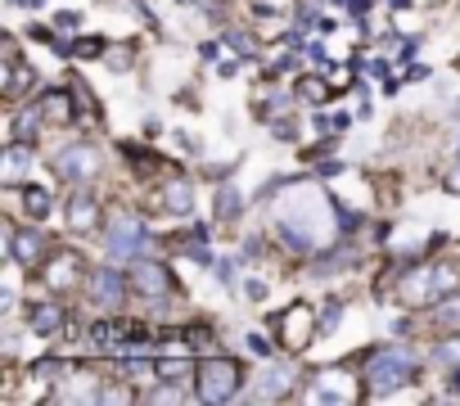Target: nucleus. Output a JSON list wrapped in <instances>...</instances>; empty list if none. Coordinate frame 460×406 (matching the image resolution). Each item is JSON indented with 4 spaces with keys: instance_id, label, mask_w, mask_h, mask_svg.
<instances>
[{
    "instance_id": "nucleus-33",
    "label": "nucleus",
    "mask_w": 460,
    "mask_h": 406,
    "mask_svg": "<svg viewBox=\"0 0 460 406\" xmlns=\"http://www.w3.org/2000/svg\"><path fill=\"white\" fill-rule=\"evenodd\" d=\"M154 402H181V393L176 388H158V393H149Z\"/></svg>"
},
{
    "instance_id": "nucleus-22",
    "label": "nucleus",
    "mask_w": 460,
    "mask_h": 406,
    "mask_svg": "<svg viewBox=\"0 0 460 406\" xmlns=\"http://www.w3.org/2000/svg\"><path fill=\"white\" fill-rule=\"evenodd\" d=\"M41 118H46L41 104H37V109H23V113H19V127H14V140H32V131L41 127Z\"/></svg>"
},
{
    "instance_id": "nucleus-29",
    "label": "nucleus",
    "mask_w": 460,
    "mask_h": 406,
    "mask_svg": "<svg viewBox=\"0 0 460 406\" xmlns=\"http://www.w3.org/2000/svg\"><path fill=\"white\" fill-rule=\"evenodd\" d=\"M100 50H104L100 41H82V46H73V55H82V59H95Z\"/></svg>"
},
{
    "instance_id": "nucleus-5",
    "label": "nucleus",
    "mask_w": 460,
    "mask_h": 406,
    "mask_svg": "<svg viewBox=\"0 0 460 406\" xmlns=\"http://www.w3.org/2000/svg\"><path fill=\"white\" fill-rule=\"evenodd\" d=\"M55 172H59L68 185H91V181L100 176V149H95V145H68V149H59Z\"/></svg>"
},
{
    "instance_id": "nucleus-2",
    "label": "nucleus",
    "mask_w": 460,
    "mask_h": 406,
    "mask_svg": "<svg viewBox=\"0 0 460 406\" xmlns=\"http://www.w3.org/2000/svg\"><path fill=\"white\" fill-rule=\"evenodd\" d=\"M415 370H420L415 352H411V348H402V343H388V348H375V352L366 357L361 379H366V388H370L375 397H384V393H393V388L411 384V379H415Z\"/></svg>"
},
{
    "instance_id": "nucleus-35",
    "label": "nucleus",
    "mask_w": 460,
    "mask_h": 406,
    "mask_svg": "<svg viewBox=\"0 0 460 406\" xmlns=\"http://www.w3.org/2000/svg\"><path fill=\"white\" fill-rule=\"evenodd\" d=\"M451 393H460V370H456V375H451Z\"/></svg>"
},
{
    "instance_id": "nucleus-28",
    "label": "nucleus",
    "mask_w": 460,
    "mask_h": 406,
    "mask_svg": "<svg viewBox=\"0 0 460 406\" xmlns=\"http://www.w3.org/2000/svg\"><path fill=\"white\" fill-rule=\"evenodd\" d=\"M244 343H249V352H258V357H271V343H267L262 334H249Z\"/></svg>"
},
{
    "instance_id": "nucleus-17",
    "label": "nucleus",
    "mask_w": 460,
    "mask_h": 406,
    "mask_svg": "<svg viewBox=\"0 0 460 406\" xmlns=\"http://www.w3.org/2000/svg\"><path fill=\"white\" fill-rule=\"evenodd\" d=\"M73 91H77V86H73ZM73 91H50V95L41 100V113L55 118V122H68V118H73Z\"/></svg>"
},
{
    "instance_id": "nucleus-26",
    "label": "nucleus",
    "mask_w": 460,
    "mask_h": 406,
    "mask_svg": "<svg viewBox=\"0 0 460 406\" xmlns=\"http://www.w3.org/2000/svg\"><path fill=\"white\" fill-rule=\"evenodd\" d=\"M438 361H447V366H460V339H451V343H442L438 352H433Z\"/></svg>"
},
{
    "instance_id": "nucleus-34",
    "label": "nucleus",
    "mask_w": 460,
    "mask_h": 406,
    "mask_svg": "<svg viewBox=\"0 0 460 406\" xmlns=\"http://www.w3.org/2000/svg\"><path fill=\"white\" fill-rule=\"evenodd\" d=\"M447 190H456V194H460V167H456V172L447 176Z\"/></svg>"
},
{
    "instance_id": "nucleus-23",
    "label": "nucleus",
    "mask_w": 460,
    "mask_h": 406,
    "mask_svg": "<svg viewBox=\"0 0 460 406\" xmlns=\"http://www.w3.org/2000/svg\"><path fill=\"white\" fill-rule=\"evenodd\" d=\"M298 95H303L307 104H321V100L330 95V86H325V82H316V77H303V82H298Z\"/></svg>"
},
{
    "instance_id": "nucleus-3",
    "label": "nucleus",
    "mask_w": 460,
    "mask_h": 406,
    "mask_svg": "<svg viewBox=\"0 0 460 406\" xmlns=\"http://www.w3.org/2000/svg\"><path fill=\"white\" fill-rule=\"evenodd\" d=\"M199 397L203 402H230L240 393V361H230V357H212L199 366Z\"/></svg>"
},
{
    "instance_id": "nucleus-31",
    "label": "nucleus",
    "mask_w": 460,
    "mask_h": 406,
    "mask_svg": "<svg viewBox=\"0 0 460 406\" xmlns=\"http://www.w3.org/2000/svg\"><path fill=\"white\" fill-rule=\"evenodd\" d=\"M77 23H82V14H59V28L64 32H77Z\"/></svg>"
},
{
    "instance_id": "nucleus-21",
    "label": "nucleus",
    "mask_w": 460,
    "mask_h": 406,
    "mask_svg": "<svg viewBox=\"0 0 460 406\" xmlns=\"http://www.w3.org/2000/svg\"><path fill=\"white\" fill-rule=\"evenodd\" d=\"M23 208H28V217L41 222V217L50 213V194H46L41 185H28V190H23Z\"/></svg>"
},
{
    "instance_id": "nucleus-10",
    "label": "nucleus",
    "mask_w": 460,
    "mask_h": 406,
    "mask_svg": "<svg viewBox=\"0 0 460 406\" xmlns=\"http://www.w3.org/2000/svg\"><path fill=\"white\" fill-rule=\"evenodd\" d=\"M316 379H321V384L307 393L312 402H352V393H357L343 370H325V375H316Z\"/></svg>"
},
{
    "instance_id": "nucleus-27",
    "label": "nucleus",
    "mask_w": 460,
    "mask_h": 406,
    "mask_svg": "<svg viewBox=\"0 0 460 406\" xmlns=\"http://www.w3.org/2000/svg\"><path fill=\"white\" fill-rule=\"evenodd\" d=\"M271 136H276V140H294V136H298V127H294L289 118H276V122H271Z\"/></svg>"
},
{
    "instance_id": "nucleus-19",
    "label": "nucleus",
    "mask_w": 460,
    "mask_h": 406,
    "mask_svg": "<svg viewBox=\"0 0 460 406\" xmlns=\"http://www.w3.org/2000/svg\"><path fill=\"white\" fill-rule=\"evenodd\" d=\"M433 321L442 325V330H460V298H438V307H433Z\"/></svg>"
},
{
    "instance_id": "nucleus-32",
    "label": "nucleus",
    "mask_w": 460,
    "mask_h": 406,
    "mask_svg": "<svg viewBox=\"0 0 460 406\" xmlns=\"http://www.w3.org/2000/svg\"><path fill=\"white\" fill-rule=\"evenodd\" d=\"M244 294H249V298H267V285H262V280H249Z\"/></svg>"
},
{
    "instance_id": "nucleus-4",
    "label": "nucleus",
    "mask_w": 460,
    "mask_h": 406,
    "mask_svg": "<svg viewBox=\"0 0 460 406\" xmlns=\"http://www.w3.org/2000/svg\"><path fill=\"white\" fill-rule=\"evenodd\" d=\"M456 289V271L451 267H424V271H411L402 280V298L411 303H429V298H447Z\"/></svg>"
},
{
    "instance_id": "nucleus-36",
    "label": "nucleus",
    "mask_w": 460,
    "mask_h": 406,
    "mask_svg": "<svg viewBox=\"0 0 460 406\" xmlns=\"http://www.w3.org/2000/svg\"><path fill=\"white\" fill-rule=\"evenodd\" d=\"M185 5H190V0H185Z\"/></svg>"
},
{
    "instance_id": "nucleus-24",
    "label": "nucleus",
    "mask_w": 460,
    "mask_h": 406,
    "mask_svg": "<svg viewBox=\"0 0 460 406\" xmlns=\"http://www.w3.org/2000/svg\"><path fill=\"white\" fill-rule=\"evenodd\" d=\"M158 379H167V384H185V379H190V366H185V361H158Z\"/></svg>"
},
{
    "instance_id": "nucleus-20",
    "label": "nucleus",
    "mask_w": 460,
    "mask_h": 406,
    "mask_svg": "<svg viewBox=\"0 0 460 406\" xmlns=\"http://www.w3.org/2000/svg\"><path fill=\"white\" fill-rule=\"evenodd\" d=\"M235 217H240V194L230 185H221L217 190V222H235Z\"/></svg>"
},
{
    "instance_id": "nucleus-16",
    "label": "nucleus",
    "mask_w": 460,
    "mask_h": 406,
    "mask_svg": "<svg viewBox=\"0 0 460 406\" xmlns=\"http://www.w3.org/2000/svg\"><path fill=\"white\" fill-rule=\"evenodd\" d=\"M28 325H32L37 334H55V330L64 325V312H59L55 303H37V307L28 312Z\"/></svg>"
},
{
    "instance_id": "nucleus-13",
    "label": "nucleus",
    "mask_w": 460,
    "mask_h": 406,
    "mask_svg": "<svg viewBox=\"0 0 460 406\" xmlns=\"http://www.w3.org/2000/svg\"><path fill=\"white\" fill-rule=\"evenodd\" d=\"M37 158V149L28 145V140H14L10 149H5V167H0V181L5 185H14V181H23L28 176V163Z\"/></svg>"
},
{
    "instance_id": "nucleus-9",
    "label": "nucleus",
    "mask_w": 460,
    "mask_h": 406,
    "mask_svg": "<svg viewBox=\"0 0 460 406\" xmlns=\"http://www.w3.org/2000/svg\"><path fill=\"white\" fill-rule=\"evenodd\" d=\"M131 285H136L140 294H149V298H163V294H172V276H167V267H158V262H136V271H131Z\"/></svg>"
},
{
    "instance_id": "nucleus-30",
    "label": "nucleus",
    "mask_w": 460,
    "mask_h": 406,
    "mask_svg": "<svg viewBox=\"0 0 460 406\" xmlns=\"http://www.w3.org/2000/svg\"><path fill=\"white\" fill-rule=\"evenodd\" d=\"M113 68H118V73H127V68H131V50H127V46H118V50H113Z\"/></svg>"
},
{
    "instance_id": "nucleus-18",
    "label": "nucleus",
    "mask_w": 460,
    "mask_h": 406,
    "mask_svg": "<svg viewBox=\"0 0 460 406\" xmlns=\"http://www.w3.org/2000/svg\"><path fill=\"white\" fill-rule=\"evenodd\" d=\"M163 199H167V208L181 213V217L194 208V190H190V181H172V185L163 190Z\"/></svg>"
},
{
    "instance_id": "nucleus-15",
    "label": "nucleus",
    "mask_w": 460,
    "mask_h": 406,
    "mask_svg": "<svg viewBox=\"0 0 460 406\" xmlns=\"http://www.w3.org/2000/svg\"><path fill=\"white\" fill-rule=\"evenodd\" d=\"M289 388H294V366H271L262 375V384H258V397H280Z\"/></svg>"
},
{
    "instance_id": "nucleus-6",
    "label": "nucleus",
    "mask_w": 460,
    "mask_h": 406,
    "mask_svg": "<svg viewBox=\"0 0 460 406\" xmlns=\"http://www.w3.org/2000/svg\"><path fill=\"white\" fill-rule=\"evenodd\" d=\"M145 244H149L145 240V222L136 213H113L109 217V258H131Z\"/></svg>"
},
{
    "instance_id": "nucleus-8",
    "label": "nucleus",
    "mask_w": 460,
    "mask_h": 406,
    "mask_svg": "<svg viewBox=\"0 0 460 406\" xmlns=\"http://www.w3.org/2000/svg\"><path fill=\"white\" fill-rule=\"evenodd\" d=\"M91 298H95L100 307L118 312V307L127 303V280H122L118 271H109V267H104V271H95V276H91Z\"/></svg>"
},
{
    "instance_id": "nucleus-25",
    "label": "nucleus",
    "mask_w": 460,
    "mask_h": 406,
    "mask_svg": "<svg viewBox=\"0 0 460 406\" xmlns=\"http://www.w3.org/2000/svg\"><path fill=\"white\" fill-rule=\"evenodd\" d=\"M339 316H343V303H325V312H321V330L330 334V330L339 325Z\"/></svg>"
},
{
    "instance_id": "nucleus-11",
    "label": "nucleus",
    "mask_w": 460,
    "mask_h": 406,
    "mask_svg": "<svg viewBox=\"0 0 460 406\" xmlns=\"http://www.w3.org/2000/svg\"><path fill=\"white\" fill-rule=\"evenodd\" d=\"M10 253L23 262V267H37L46 258V235L41 231H14L10 235Z\"/></svg>"
},
{
    "instance_id": "nucleus-7",
    "label": "nucleus",
    "mask_w": 460,
    "mask_h": 406,
    "mask_svg": "<svg viewBox=\"0 0 460 406\" xmlns=\"http://www.w3.org/2000/svg\"><path fill=\"white\" fill-rule=\"evenodd\" d=\"M316 330H321V316H312L307 303H294V307L280 316V343H285L289 352H303Z\"/></svg>"
},
{
    "instance_id": "nucleus-12",
    "label": "nucleus",
    "mask_w": 460,
    "mask_h": 406,
    "mask_svg": "<svg viewBox=\"0 0 460 406\" xmlns=\"http://www.w3.org/2000/svg\"><path fill=\"white\" fill-rule=\"evenodd\" d=\"M77 271H82V258H77V253H59V258L46 267V285H50L55 294H64V289L77 285Z\"/></svg>"
},
{
    "instance_id": "nucleus-14",
    "label": "nucleus",
    "mask_w": 460,
    "mask_h": 406,
    "mask_svg": "<svg viewBox=\"0 0 460 406\" xmlns=\"http://www.w3.org/2000/svg\"><path fill=\"white\" fill-rule=\"evenodd\" d=\"M95 222H100L95 199H91V194H73V199H68V226H73V231H95Z\"/></svg>"
},
{
    "instance_id": "nucleus-1",
    "label": "nucleus",
    "mask_w": 460,
    "mask_h": 406,
    "mask_svg": "<svg viewBox=\"0 0 460 406\" xmlns=\"http://www.w3.org/2000/svg\"><path fill=\"white\" fill-rule=\"evenodd\" d=\"M285 199L289 203L276 217V231H280V240L294 253H312L321 240L334 235V203H330V194H316L312 185H294Z\"/></svg>"
}]
</instances>
